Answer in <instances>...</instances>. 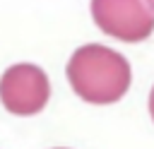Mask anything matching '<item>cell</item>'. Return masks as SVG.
<instances>
[{"mask_svg":"<svg viewBox=\"0 0 154 149\" xmlns=\"http://www.w3.org/2000/svg\"><path fill=\"white\" fill-rule=\"evenodd\" d=\"M149 115H152V120H154V87H152V91H149Z\"/></svg>","mask_w":154,"mask_h":149,"instance_id":"4","label":"cell"},{"mask_svg":"<svg viewBox=\"0 0 154 149\" xmlns=\"http://www.w3.org/2000/svg\"><path fill=\"white\" fill-rule=\"evenodd\" d=\"M94 24L125 43L144 41L154 31V12L147 0H91Z\"/></svg>","mask_w":154,"mask_h":149,"instance_id":"2","label":"cell"},{"mask_svg":"<svg viewBox=\"0 0 154 149\" xmlns=\"http://www.w3.org/2000/svg\"><path fill=\"white\" fill-rule=\"evenodd\" d=\"M67 79L75 94L89 103H116L130 89V62L113 48L87 43L67 62Z\"/></svg>","mask_w":154,"mask_h":149,"instance_id":"1","label":"cell"},{"mask_svg":"<svg viewBox=\"0 0 154 149\" xmlns=\"http://www.w3.org/2000/svg\"><path fill=\"white\" fill-rule=\"evenodd\" d=\"M149 2V7H152V12H154V0H147Z\"/></svg>","mask_w":154,"mask_h":149,"instance_id":"5","label":"cell"},{"mask_svg":"<svg viewBox=\"0 0 154 149\" xmlns=\"http://www.w3.org/2000/svg\"><path fill=\"white\" fill-rule=\"evenodd\" d=\"M51 96V82L38 65L17 62L0 77V101L14 115H36Z\"/></svg>","mask_w":154,"mask_h":149,"instance_id":"3","label":"cell"}]
</instances>
